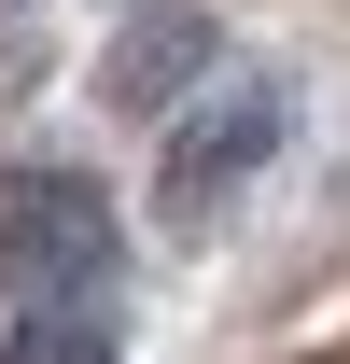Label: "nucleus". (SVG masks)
Returning <instances> with one entry per match:
<instances>
[{"mask_svg": "<svg viewBox=\"0 0 350 364\" xmlns=\"http://www.w3.org/2000/svg\"><path fill=\"white\" fill-rule=\"evenodd\" d=\"M0 252H14V294H112V210L98 182H14L0 196Z\"/></svg>", "mask_w": 350, "mask_h": 364, "instance_id": "nucleus-1", "label": "nucleus"}, {"mask_svg": "<svg viewBox=\"0 0 350 364\" xmlns=\"http://www.w3.org/2000/svg\"><path fill=\"white\" fill-rule=\"evenodd\" d=\"M266 154H280V85H211L169 127V154H154V196H169V210H211L224 182L266 168Z\"/></svg>", "mask_w": 350, "mask_h": 364, "instance_id": "nucleus-2", "label": "nucleus"}, {"mask_svg": "<svg viewBox=\"0 0 350 364\" xmlns=\"http://www.w3.org/2000/svg\"><path fill=\"white\" fill-rule=\"evenodd\" d=\"M0 364H112V294H14Z\"/></svg>", "mask_w": 350, "mask_h": 364, "instance_id": "nucleus-3", "label": "nucleus"}]
</instances>
